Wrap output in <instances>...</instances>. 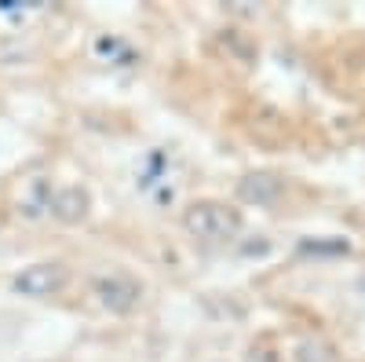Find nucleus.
Returning <instances> with one entry per match:
<instances>
[{
  "mask_svg": "<svg viewBox=\"0 0 365 362\" xmlns=\"http://www.w3.org/2000/svg\"><path fill=\"white\" fill-rule=\"evenodd\" d=\"M182 227L190 238L205 241V246H223V241L241 234V213L227 201H190L187 213H182Z\"/></svg>",
  "mask_w": 365,
  "mask_h": 362,
  "instance_id": "obj_1",
  "label": "nucleus"
},
{
  "mask_svg": "<svg viewBox=\"0 0 365 362\" xmlns=\"http://www.w3.org/2000/svg\"><path fill=\"white\" fill-rule=\"evenodd\" d=\"M96 296L99 304L113 315H128L139 308L143 300V286L132 278V275H120V271H113V275H99L96 278Z\"/></svg>",
  "mask_w": 365,
  "mask_h": 362,
  "instance_id": "obj_2",
  "label": "nucleus"
},
{
  "mask_svg": "<svg viewBox=\"0 0 365 362\" xmlns=\"http://www.w3.org/2000/svg\"><path fill=\"white\" fill-rule=\"evenodd\" d=\"M66 282H70V271H66L63 263H55V260H44V263L26 267L11 286H15V293H22V296H51V293L63 289Z\"/></svg>",
  "mask_w": 365,
  "mask_h": 362,
  "instance_id": "obj_3",
  "label": "nucleus"
},
{
  "mask_svg": "<svg viewBox=\"0 0 365 362\" xmlns=\"http://www.w3.org/2000/svg\"><path fill=\"white\" fill-rule=\"evenodd\" d=\"M88 191L84 187H58V191H48V208H51V216L55 220H63V223H81L88 216Z\"/></svg>",
  "mask_w": 365,
  "mask_h": 362,
  "instance_id": "obj_4",
  "label": "nucleus"
},
{
  "mask_svg": "<svg viewBox=\"0 0 365 362\" xmlns=\"http://www.w3.org/2000/svg\"><path fill=\"white\" fill-rule=\"evenodd\" d=\"M237 194H241V201H249V205H274L282 198V179L274 172H249L237 183Z\"/></svg>",
  "mask_w": 365,
  "mask_h": 362,
  "instance_id": "obj_5",
  "label": "nucleus"
},
{
  "mask_svg": "<svg viewBox=\"0 0 365 362\" xmlns=\"http://www.w3.org/2000/svg\"><path fill=\"white\" fill-rule=\"evenodd\" d=\"M296 362H336V355H332V348L322 344V341H303L296 348Z\"/></svg>",
  "mask_w": 365,
  "mask_h": 362,
  "instance_id": "obj_6",
  "label": "nucleus"
}]
</instances>
